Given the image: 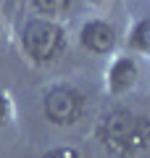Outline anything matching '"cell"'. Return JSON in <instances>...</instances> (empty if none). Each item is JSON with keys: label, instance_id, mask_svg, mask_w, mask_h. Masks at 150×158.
<instances>
[{"label": "cell", "instance_id": "cell-9", "mask_svg": "<svg viewBox=\"0 0 150 158\" xmlns=\"http://www.w3.org/2000/svg\"><path fill=\"white\" fill-rule=\"evenodd\" d=\"M8 116H11V106H8V98L0 95V124H6Z\"/></svg>", "mask_w": 150, "mask_h": 158}, {"label": "cell", "instance_id": "cell-5", "mask_svg": "<svg viewBox=\"0 0 150 158\" xmlns=\"http://www.w3.org/2000/svg\"><path fill=\"white\" fill-rule=\"evenodd\" d=\"M108 79H111V90L113 92H124L129 87H134V82H137V63L132 58H119L111 66Z\"/></svg>", "mask_w": 150, "mask_h": 158}, {"label": "cell", "instance_id": "cell-8", "mask_svg": "<svg viewBox=\"0 0 150 158\" xmlns=\"http://www.w3.org/2000/svg\"><path fill=\"white\" fill-rule=\"evenodd\" d=\"M42 158H79V153L74 148H56V150H48Z\"/></svg>", "mask_w": 150, "mask_h": 158}, {"label": "cell", "instance_id": "cell-4", "mask_svg": "<svg viewBox=\"0 0 150 158\" xmlns=\"http://www.w3.org/2000/svg\"><path fill=\"white\" fill-rule=\"evenodd\" d=\"M82 45L92 53H108L116 45V32L106 21H87L82 27Z\"/></svg>", "mask_w": 150, "mask_h": 158}, {"label": "cell", "instance_id": "cell-1", "mask_svg": "<svg viewBox=\"0 0 150 158\" xmlns=\"http://www.w3.org/2000/svg\"><path fill=\"white\" fill-rule=\"evenodd\" d=\"M103 145L116 156H132L148 145L150 124L145 116H132L129 111H111L100 121Z\"/></svg>", "mask_w": 150, "mask_h": 158}, {"label": "cell", "instance_id": "cell-3", "mask_svg": "<svg viewBox=\"0 0 150 158\" xmlns=\"http://www.w3.org/2000/svg\"><path fill=\"white\" fill-rule=\"evenodd\" d=\"M82 111H84V98L74 87H53L45 95V113L58 127L77 124V118L82 116Z\"/></svg>", "mask_w": 150, "mask_h": 158}, {"label": "cell", "instance_id": "cell-6", "mask_svg": "<svg viewBox=\"0 0 150 158\" xmlns=\"http://www.w3.org/2000/svg\"><path fill=\"white\" fill-rule=\"evenodd\" d=\"M148 34H150V21L142 19V21L134 27V32H132V40H129L132 48H137L140 53H148L150 50V37H148Z\"/></svg>", "mask_w": 150, "mask_h": 158}, {"label": "cell", "instance_id": "cell-2", "mask_svg": "<svg viewBox=\"0 0 150 158\" xmlns=\"http://www.w3.org/2000/svg\"><path fill=\"white\" fill-rule=\"evenodd\" d=\"M24 48L34 61H53L66 48L63 29L48 19H32L24 27Z\"/></svg>", "mask_w": 150, "mask_h": 158}, {"label": "cell", "instance_id": "cell-7", "mask_svg": "<svg viewBox=\"0 0 150 158\" xmlns=\"http://www.w3.org/2000/svg\"><path fill=\"white\" fill-rule=\"evenodd\" d=\"M32 3L45 16H58V13H63L69 8V0H32Z\"/></svg>", "mask_w": 150, "mask_h": 158}]
</instances>
